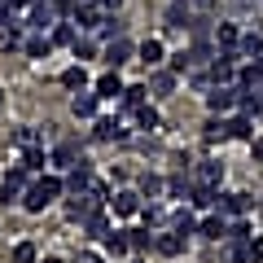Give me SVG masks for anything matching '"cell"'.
Listing matches in <instances>:
<instances>
[{
	"label": "cell",
	"mask_w": 263,
	"mask_h": 263,
	"mask_svg": "<svg viewBox=\"0 0 263 263\" xmlns=\"http://www.w3.org/2000/svg\"><path fill=\"white\" fill-rule=\"evenodd\" d=\"M62 189H66V180H62V176H35V180L27 184V193H22V211L40 215L44 206H53L57 197H62Z\"/></svg>",
	"instance_id": "1"
},
{
	"label": "cell",
	"mask_w": 263,
	"mask_h": 263,
	"mask_svg": "<svg viewBox=\"0 0 263 263\" xmlns=\"http://www.w3.org/2000/svg\"><path fill=\"white\" fill-rule=\"evenodd\" d=\"M92 211H101V197L88 189V193H70V202H66V219H75V224H84Z\"/></svg>",
	"instance_id": "2"
},
{
	"label": "cell",
	"mask_w": 263,
	"mask_h": 263,
	"mask_svg": "<svg viewBox=\"0 0 263 263\" xmlns=\"http://www.w3.org/2000/svg\"><path fill=\"white\" fill-rule=\"evenodd\" d=\"M132 57H136V44H132L127 35H119V40H110V44L101 48V62L110 66V70H119L123 62H132Z\"/></svg>",
	"instance_id": "3"
},
{
	"label": "cell",
	"mask_w": 263,
	"mask_h": 263,
	"mask_svg": "<svg viewBox=\"0 0 263 263\" xmlns=\"http://www.w3.org/2000/svg\"><path fill=\"white\" fill-rule=\"evenodd\" d=\"M237 101H241V88H237V84H215V88L206 92L211 114H224V110H233Z\"/></svg>",
	"instance_id": "4"
},
{
	"label": "cell",
	"mask_w": 263,
	"mask_h": 263,
	"mask_svg": "<svg viewBox=\"0 0 263 263\" xmlns=\"http://www.w3.org/2000/svg\"><path fill=\"white\" fill-rule=\"evenodd\" d=\"M27 27H31V31H53V27H57V9H53V0H35V5H31Z\"/></svg>",
	"instance_id": "5"
},
{
	"label": "cell",
	"mask_w": 263,
	"mask_h": 263,
	"mask_svg": "<svg viewBox=\"0 0 263 263\" xmlns=\"http://www.w3.org/2000/svg\"><path fill=\"white\" fill-rule=\"evenodd\" d=\"M215 211H219L224 219H241L246 211H250V197H246V193H219Z\"/></svg>",
	"instance_id": "6"
},
{
	"label": "cell",
	"mask_w": 263,
	"mask_h": 263,
	"mask_svg": "<svg viewBox=\"0 0 263 263\" xmlns=\"http://www.w3.org/2000/svg\"><path fill=\"white\" fill-rule=\"evenodd\" d=\"M70 22H75L79 31H97L101 27V5H92V0H84L75 13H70Z\"/></svg>",
	"instance_id": "7"
},
{
	"label": "cell",
	"mask_w": 263,
	"mask_h": 263,
	"mask_svg": "<svg viewBox=\"0 0 263 263\" xmlns=\"http://www.w3.org/2000/svg\"><path fill=\"white\" fill-rule=\"evenodd\" d=\"M48 162H53L57 171H70V167H79L84 158H79V145H75V141H62V145L53 149V158H48Z\"/></svg>",
	"instance_id": "8"
},
{
	"label": "cell",
	"mask_w": 263,
	"mask_h": 263,
	"mask_svg": "<svg viewBox=\"0 0 263 263\" xmlns=\"http://www.w3.org/2000/svg\"><path fill=\"white\" fill-rule=\"evenodd\" d=\"M197 233L206 237V241H219V237H228V219L219 211H211L206 219H197Z\"/></svg>",
	"instance_id": "9"
},
{
	"label": "cell",
	"mask_w": 263,
	"mask_h": 263,
	"mask_svg": "<svg viewBox=\"0 0 263 263\" xmlns=\"http://www.w3.org/2000/svg\"><path fill=\"white\" fill-rule=\"evenodd\" d=\"M136 57H141L145 66H162V62H167V48H162L158 35H149L145 44H136Z\"/></svg>",
	"instance_id": "10"
},
{
	"label": "cell",
	"mask_w": 263,
	"mask_h": 263,
	"mask_svg": "<svg viewBox=\"0 0 263 263\" xmlns=\"http://www.w3.org/2000/svg\"><path fill=\"white\" fill-rule=\"evenodd\" d=\"M114 215H141V193H132V189H123V193L110 197Z\"/></svg>",
	"instance_id": "11"
},
{
	"label": "cell",
	"mask_w": 263,
	"mask_h": 263,
	"mask_svg": "<svg viewBox=\"0 0 263 263\" xmlns=\"http://www.w3.org/2000/svg\"><path fill=\"white\" fill-rule=\"evenodd\" d=\"M123 88H127V84L119 79V70H110V75H101V79H97V88H92V92L101 97V101H114V97H123Z\"/></svg>",
	"instance_id": "12"
},
{
	"label": "cell",
	"mask_w": 263,
	"mask_h": 263,
	"mask_svg": "<svg viewBox=\"0 0 263 263\" xmlns=\"http://www.w3.org/2000/svg\"><path fill=\"white\" fill-rule=\"evenodd\" d=\"M228 141H254V119L250 114H233L228 119Z\"/></svg>",
	"instance_id": "13"
},
{
	"label": "cell",
	"mask_w": 263,
	"mask_h": 263,
	"mask_svg": "<svg viewBox=\"0 0 263 263\" xmlns=\"http://www.w3.org/2000/svg\"><path fill=\"white\" fill-rule=\"evenodd\" d=\"M189 202H193L197 211H215V202H219V189H215V184H193Z\"/></svg>",
	"instance_id": "14"
},
{
	"label": "cell",
	"mask_w": 263,
	"mask_h": 263,
	"mask_svg": "<svg viewBox=\"0 0 263 263\" xmlns=\"http://www.w3.org/2000/svg\"><path fill=\"white\" fill-rule=\"evenodd\" d=\"M154 250H158V254H167V259H176V254L184 250V233H176V228H171V233H158Z\"/></svg>",
	"instance_id": "15"
},
{
	"label": "cell",
	"mask_w": 263,
	"mask_h": 263,
	"mask_svg": "<svg viewBox=\"0 0 263 263\" xmlns=\"http://www.w3.org/2000/svg\"><path fill=\"white\" fill-rule=\"evenodd\" d=\"M92 136H97V141H127V127H123V123H114V119H97Z\"/></svg>",
	"instance_id": "16"
},
{
	"label": "cell",
	"mask_w": 263,
	"mask_h": 263,
	"mask_svg": "<svg viewBox=\"0 0 263 263\" xmlns=\"http://www.w3.org/2000/svg\"><path fill=\"white\" fill-rule=\"evenodd\" d=\"M149 92L154 97H171L176 92V70H154L149 75Z\"/></svg>",
	"instance_id": "17"
},
{
	"label": "cell",
	"mask_w": 263,
	"mask_h": 263,
	"mask_svg": "<svg viewBox=\"0 0 263 263\" xmlns=\"http://www.w3.org/2000/svg\"><path fill=\"white\" fill-rule=\"evenodd\" d=\"M105 233H110V215H105V211H92V215L84 219V237H97V241H105Z\"/></svg>",
	"instance_id": "18"
},
{
	"label": "cell",
	"mask_w": 263,
	"mask_h": 263,
	"mask_svg": "<svg viewBox=\"0 0 263 263\" xmlns=\"http://www.w3.org/2000/svg\"><path fill=\"white\" fill-rule=\"evenodd\" d=\"M237 44H241L237 22H215V48H237Z\"/></svg>",
	"instance_id": "19"
},
{
	"label": "cell",
	"mask_w": 263,
	"mask_h": 263,
	"mask_svg": "<svg viewBox=\"0 0 263 263\" xmlns=\"http://www.w3.org/2000/svg\"><path fill=\"white\" fill-rule=\"evenodd\" d=\"M62 84L70 88V92H84V88H88V70H84V62L66 66V70H62Z\"/></svg>",
	"instance_id": "20"
},
{
	"label": "cell",
	"mask_w": 263,
	"mask_h": 263,
	"mask_svg": "<svg viewBox=\"0 0 263 263\" xmlns=\"http://www.w3.org/2000/svg\"><path fill=\"white\" fill-rule=\"evenodd\" d=\"M97 101H101L97 92H75V101H70L75 119H92V114H97Z\"/></svg>",
	"instance_id": "21"
},
{
	"label": "cell",
	"mask_w": 263,
	"mask_h": 263,
	"mask_svg": "<svg viewBox=\"0 0 263 263\" xmlns=\"http://www.w3.org/2000/svg\"><path fill=\"white\" fill-rule=\"evenodd\" d=\"M219 180H224V162L206 158L202 167H197V184H215V189H219Z\"/></svg>",
	"instance_id": "22"
},
{
	"label": "cell",
	"mask_w": 263,
	"mask_h": 263,
	"mask_svg": "<svg viewBox=\"0 0 263 263\" xmlns=\"http://www.w3.org/2000/svg\"><path fill=\"white\" fill-rule=\"evenodd\" d=\"M127 237H132V250L136 254H149L154 241H158V233H149V228H127Z\"/></svg>",
	"instance_id": "23"
},
{
	"label": "cell",
	"mask_w": 263,
	"mask_h": 263,
	"mask_svg": "<svg viewBox=\"0 0 263 263\" xmlns=\"http://www.w3.org/2000/svg\"><path fill=\"white\" fill-rule=\"evenodd\" d=\"M22 53H27V57H48V53H53V40H48L44 31H35V35L22 44Z\"/></svg>",
	"instance_id": "24"
},
{
	"label": "cell",
	"mask_w": 263,
	"mask_h": 263,
	"mask_svg": "<svg viewBox=\"0 0 263 263\" xmlns=\"http://www.w3.org/2000/svg\"><path fill=\"white\" fill-rule=\"evenodd\" d=\"M193 184H197V180H189L184 171H180V176H171V180H167V197H176V202H184V197L193 193Z\"/></svg>",
	"instance_id": "25"
},
{
	"label": "cell",
	"mask_w": 263,
	"mask_h": 263,
	"mask_svg": "<svg viewBox=\"0 0 263 263\" xmlns=\"http://www.w3.org/2000/svg\"><path fill=\"white\" fill-rule=\"evenodd\" d=\"M237 53H241V57H263V35H259V31H246L241 44H237Z\"/></svg>",
	"instance_id": "26"
},
{
	"label": "cell",
	"mask_w": 263,
	"mask_h": 263,
	"mask_svg": "<svg viewBox=\"0 0 263 263\" xmlns=\"http://www.w3.org/2000/svg\"><path fill=\"white\" fill-rule=\"evenodd\" d=\"M162 193H167V180H162V176H141V197H149V202H158Z\"/></svg>",
	"instance_id": "27"
},
{
	"label": "cell",
	"mask_w": 263,
	"mask_h": 263,
	"mask_svg": "<svg viewBox=\"0 0 263 263\" xmlns=\"http://www.w3.org/2000/svg\"><path fill=\"white\" fill-rule=\"evenodd\" d=\"M145 92H149V84H127V88H123V105H127V110H141Z\"/></svg>",
	"instance_id": "28"
},
{
	"label": "cell",
	"mask_w": 263,
	"mask_h": 263,
	"mask_svg": "<svg viewBox=\"0 0 263 263\" xmlns=\"http://www.w3.org/2000/svg\"><path fill=\"white\" fill-rule=\"evenodd\" d=\"M189 22H193V18H189V5H184V0H171V9H167V27L176 31V27H189Z\"/></svg>",
	"instance_id": "29"
},
{
	"label": "cell",
	"mask_w": 263,
	"mask_h": 263,
	"mask_svg": "<svg viewBox=\"0 0 263 263\" xmlns=\"http://www.w3.org/2000/svg\"><path fill=\"white\" fill-rule=\"evenodd\" d=\"M189 57H193V66H206V62H215V44H211V40H197V44L189 48Z\"/></svg>",
	"instance_id": "30"
},
{
	"label": "cell",
	"mask_w": 263,
	"mask_h": 263,
	"mask_svg": "<svg viewBox=\"0 0 263 263\" xmlns=\"http://www.w3.org/2000/svg\"><path fill=\"white\" fill-rule=\"evenodd\" d=\"M48 40H53V44H75V40H79V27H75V22H57Z\"/></svg>",
	"instance_id": "31"
},
{
	"label": "cell",
	"mask_w": 263,
	"mask_h": 263,
	"mask_svg": "<svg viewBox=\"0 0 263 263\" xmlns=\"http://www.w3.org/2000/svg\"><path fill=\"white\" fill-rule=\"evenodd\" d=\"M27 176H31V171L18 162V167H9V171H5V184H9V189H18V193H27V184H31Z\"/></svg>",
	"instance_id": "32"
},
{
	"label": "cell",
	"mask_w": 263,
	"mask_h": 263,
	"mask_svg": "<svg viewBox=\"0 0 263 263\" xmlns=\"http://www.w3.org/2000/svg\"><path fill=\"white\" fill-rule=\"evenodd\" d=\"M105 250H110V254H127V250H132L127 228H123V233H105Z\"/></svg>",
	"instance_id": "33"
},
{
	"label": "cell",
	"mask_w": 263,
	"mask_h": 263,
	"mask_svg": "<svg viewBox=\"0 0 263 263\" xmlns=\"http://www.w3.org/2000/svg\"><path fill=\"white\" fill-rule=\"evenodd\" d=\"M167 70H176V75H189V70H193V57H189V48H180V53L167 57Z\"/></svg>",
	"instance_id": "34"
},
{
	"label": "cell",
	"mask_w": 263,
	"mask_h": 263,
	"mask_svg": "<svg viewBox=\"0 0 263 263\" xmlns=\"http://www.w3.org/2000/svg\"><path fill=\"white\" fill-rule=\"evenodd\" d=\"M13 145H18V149H40V132L35 127H18L13 132Z\"/></svg>",
	"instance_id": "35"
},
{
	"label": "cell",
	"mask_w": 263,
	"mask_h": 263,
	"mask_svg": "<svg viewBox=\"0 0 263 263\" xmlns=\"http://www.w3.org/2000/svg\"><path fill=\"white\" fill-rule=\"evenodd\" d=\"M202 136H206V141H228V119H206Z\"/></svg>",
	"instance_id": "36"
},
{
	"label": "cell",
	"mask_w": 263,
	"mask_h": 263,
	"mask_svg": "<svg viewBox=\"0 0 263 263\" xmlns=\"http://www.w3.org/2000/svg\"><path fill=\"white\" fill-rule=\"evenodd\" d=\"M13 263H40L35 241H18V246H13Z\"/></svg>",
	"instance_id": "37"
},
{
	"label": "cell",
	"mask_w": 263,
	"mask_h": 263,
	"mask_svg": "<svg viewBox=\"0 0 263 263\" xmlns=\"http://www.w3.org/2000/svg\"><path fill=\"white\" fill-rule=\"evenodd\" d=\"M250 224H246V215L241 219H228V241H250Z\"/></svg>",
	"instance_id": "38"
},
{
	"label": "cell",
	"mask_w": 263,
	"mask_h": 263,
	"mask_svg": "<svg viewBox=\"0 0 263 263\" xmlns=\"http://www.w3.org/2000/svg\"><path fill=\"white\" fill-rule=\"evenodd\" d=\"M171 228H176V233H197V219H193V211H176V219H171Z\"/></svg>",
	"instance_id": "39"
},
{
	"label": "cell",
	"mask_w": 263,
	"mask_h": 263,
	"mask_svg": "<svg viewBox=\"0 0 263 263\" xmlns=\"http://www.w3.org/2000/svg\"><path fill=\"white\" fill-rule=\"evenodd\" d=\"M136 123H141L145 132H154V127H158V123H162V114L154 110V105H141V110H136Z\"/></svg>",
	"instance_id": "40"
},
{
	"label": "cell",
	"mask_w": 263,
	"mask_h": 263,
	"mask_svg": "<svg viewBox=\"0 0 263 263\" xmlns=\"http://www.w3.org/2000/svg\"><path fill=\"white\" fill-rule=\"evenodd\" d=\"M97 35H101L105 44H110V40H119V35H123V22H119V18H101V27H97Z\"/></svg>",
	"instance_id": "41"
},
{
	"label": "cell",
	"mask_w": 263,
	"mask_h": 263,
	"mask_svg": "<svg viewBox=\"0 0 263 263\" xmlns=\"http://www.w3.org/2000/svg\"><path fill=\"white\" fill-rule=\"evenodd\" d=\"M70 53H75L79 62H92V57H97V40H75V44H70Z\"/></svg>",
	"instance_id": "42"
},
{
	"label": "cell",
	"mask_w": 263,
	"mask_h": 263,
	"mask_svg": "<svg viewBox=\"0 0 263 263\" xmlns=\"http://www.w3.org/2000/svg\"><path fill=\"white\" fill-rule=\"evenodd\" d=\"M228 263H250V241H233L228 246Z\"/></svg>",
	"instance_id": "43"
},
{
	"label": "cell",
	"mask_w": 263,
	"mask_h": 263,
	"mask_svg": "<svg viewBox=\"0 0 263 263\" xmlns=\"http://www.w3.org/2000/svg\"><path fill=\"white\" fill-rule=\"evenodd\" d=\"M44 149H27V154H22V167H27V171H44Z\"/></svg>",
	"instance_id": "44"
},
{
	"label": "cell",
	"mask_w": 263,
	"mask_h": 263,
	"mask_svg": "<svg viewBox=\"0 0 263 263\" xmlns=\"http://www.w3.org/2000/svg\"><path fill=\"white\" fill-rule=\"evenodd\" d=\"M141 219H145V228H158V224H162V206H158V202L141 206Z\"/></svg>",
	"instance_id": "45"
},
{
	"label": "cell",
	"mask_w": 263,
	"mask_h": 263,
	"mask_svg": "<svg viewBox=\"0 0 263 263\" xmlns=\"http://www.w3.org/2000/svg\"><path fill=\"white\" fill-rule=\"evenodd\" d=\"M189 31H193L197 40H206L211 35V18H193V22H189Z\"/></svg>",
	"instance_id": "46"
},
{
	"label": "cell",
	"mask_w": 263,
	"mask_h": 263,
	"mask_svg": "<svg viewBox=\"0 0 263 263\" xmlns=\"http://www.w3.org/2000/svg\"><path fill=\"white\" fill-rule=\"evenodd\" d=\"M9 202H22V193L9 189V184H0V206H9Z\"/></svg>",
	"instance_id": "47"
},
{
	"label": "cell",
	"mask_w": 263,
	"mask_h": 263,
	"mask_svg": "<svg viewBox=\"0 0 263 263\" xmlns=\"http://www.w3.org/2000/svg\"><path fill=\"white\" fill-rule=\"evenodd\" d=\"M53 9H57V13H66V18H70V13L79 9V0H53Z\"/></svg>",
	"instance_id": "48"
},
{
	"label": "cell",
	"mask_w": 263,
	"mask_h": 263,
	"mask_svg": "<svg viewBox=\"0 0 263 263\" xmlns=\"http://www.w3.org/2000/svg\"><path fill=\"white\" fill-rule=\"evenodd\" d=\"M250 263H263V237H250Z\"/></svg>",
	"instance_id": "49"
},
{
	"label": "cell",
	"mask_w": 263,
	"mask_h": 263,
	"mask_svg": "<svg viewBox=\"0 0 263 263\" xmlns=\"http://www.w3.org/2000/svg\"><path fill=\"white\" fill-rule=\"evenodd\" d=\"M250 149H254V162H263V136H254V141H250Z\"/></svg>",
	"instance_id": "50"
},
{
	"label": "cell",
	"mask_w": 263,
	"mask_h": 263,
	"mask_svg": "<svg viewBox=\"0 0 263 263\" xmlns=\"http://www.w3.org/2000/svg\"><path fill=\"white\" fill-rule=\"evenodd\" d=\"M75 263H105V259H101V254H79Z\"/></svg>",
	"instance_id": "51"
},
{
	"label": "cell",
	"mask_w": 263,
	"mask_h": 263,
	"mask_svg": "<svg viewBox=\"0 0 263 263\" xmlns=\"http://www.w3.org/2000/svg\"><path fill=\"white\" fill-rule=\"evenodd\" d=\"M97 5H101V9H119L123 0H97Z\"/></svg>",
	"instance_id": "52"
},
{
	"label": "cell",
	"mask_w": 263,
	"mask_h": 263,
	"mask_svg": "<svg viewBox=\"0 0 263 263\" xmlns=\"http://www.w3.org/2000/svg\"><path fill=\"white\" fill-rule=\"evenodd\" d=\"M13 9H31V5H35V0H9Z\"/></svg>",
	"instance_id": "53"
},
{
	"label": "cell",
	"mask_w": 263,
	"mask_h": 263,
	"mask_svg": "<svg viewBox=\"0 0 263 263\" xmlns=\"http://www.w3.org/2000/svg\"><path fill=\"white\" fill-rule=\"evenodd\" d=\"M193 5H197V9H211V5H215V0H193Z\"/></svg>",
	"instance_id": "54"
},
{
	"label": "cell",
	"mask_w": 263,
	"mask_h": 263,
	"mask_svg": "<svg viewBox=\"0 0 263 263\" xmlns=\"http://www.w3.org/2000/svg\"><path fill=\"white\" fill-rule=\"evenodd\" d=\"M233 9H250V0H233Z\"/></svg>",
	"instance_id": "55"
},
{
	"label": "cell",
	"mask_w": 263,
	"mask_h": 263,
	"mask_svg": "<svg viewBox=\"0 0 263 263\" xmlns=\"http://www.w3.org/2000/svg\"><path fill=\"white\" fill-rule=\"evenodd\" d=\"M40 263H62V259H53V254H48V259H40Z\"/></svg>",
	"instance_id": "56"
},
{
	"label": "cell",
	"mask_w": 263,
	"mask_h": 263,
	"mask_svg": "<svg viewBox=\"0 0 263 263\" xmlns=\"http://www.w3.org/2000/svg\"><path fill=\"white\" fill-rule=\"evenodd\" d=\"M0 101H5V88H0Z\"/></svg>",
	"instance_id": "57"
},
{
	"label": "cell",
	"mask_w": 263,
	"mask_h": 263,
	"mask_svg": "<svg viewBox=\"0 0 263 263\" xmlns=\"http://www.w3.org/2000/svg\"><path fill=\"white\" fill-rule=\"evenodd\" d=\"M136 263H145V259H136Z\"/></svg>",
	"instance_id": "58"
}]
</instances>
